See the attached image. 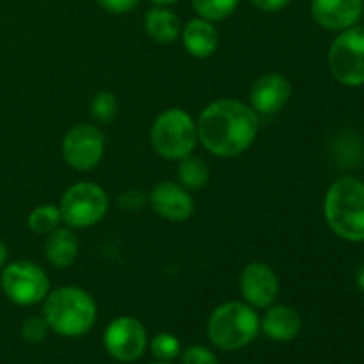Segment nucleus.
<instances>
[{
  "instance_id": "obj_1",
  "label": "nucleus",
  "mask_w": 364,
  "mask_h": 364,
  "mask_svg": "<svg viewBox=\"0 0 364 364\" xmlns=\"http://www.w3.org/2000/svg\"><path fill=\"white\" fill-rule=\"evenodd\" d=\"M198 139L206 151L219 159H233L247 151L259 130V114L240 100L224 98L203 109Z\"/></svg>"
},
{
  "instance_id": "obj_18",
  "label": "nucleus",
  "mask_w": 364,
  "mask_h": 364,
  "mask_svg": "<svg viewBox=\"0 0 364 364\" xmlns=\"http://www.w3.org/2000/svg\"><path fill=\"white\" fill-rule=\"evenodd\" d=\"M144 28L153 41L160 45H171L181 34V21L169 7L156 6L144 16Z\"/></svg>"
},
{
  "instance_id": "obj_9",
  "label": "nucleus",
  "mask_w": 364,
  "mask_h": 364,
  "mask_svg": "<svg viewBox=\"0 0 364 364\" xmlns=\"http://www.w3.org/2000/svg\"><path fill=\"white\" fill-rule=\"evenodd\" d=\"M60 153L71 169L87 173L102 162L105 153V135L96 124L78 123L63 137Z\"/></svg>"
},
{
  "instance_id": "obj_24",
  "label": "nucleus",
  "mask_w": 364,
  "mask_h": 364,
  "mask_svg": "<svg viewBox=\"0 0 364 364\" xmlns=\"http://www.w3.org/2000/svg\"><path fill=\"white\" fill-rule=\"evenodd\" d=\"M20 333H21V338H23L27 343H39V341H43L46 336H48L50 327L48 323H46L45 316L34 315V316H28L27 320H23Z\"/></svg>"
},
{
  "instance_id": "obj_5",
  "label": "nucleus",
  "mask_w": 364,
  "mask_h": 364,
  "mask_svg": "<svg viewBox=\"0 0 364 364\" xmlns=\"http://www.w3.org/2000/svg\"><path fill=\"white\" fill-rule=\"evenodd\" d=\"M198 124L183 109H167L156 116L149 130V142L159 156L166 160H181L192 155L198 144Z\"/></svg>"
},
{
  "instance_id": "obj_10",
  "label": "nucleus",
  "mask_w": 364,
  "mask_h": 364,
  "mask_svg": "<svg viewBox=\"0 0 364 364\" xmlns=\"http://www.w3.org/2000/svg\"><path fill=\"white\" fill-rule=\"evenodd\" d=\"M107 354L119 363H134L148 347V333L141 320L134 316H117L103 333Z\"/></svg>"
},
{
  "instance_id": "obj_12",
  "label": "nucleus",
  "mask_w": 364,
  "mask_h": 364,
  "mask_svg": "<svg viewBox=\"0 0 364 364\" xmlns=\"http://www.w3.org/2000/svg\"><path fill=\"white\" fill-rule=\"evenodd\" d=\"M153 212L171 223H185L196 212V203L185 187L174 181H160L148 194Z\"/></svg>"
},
{
  "instance_id": "obj_15",
  "label": "nucleus",
  "mask_w": 364,
  "mask_h": 364,
  "mask_svg": "<svg viewBox=\"0 0 364 364\" xmlns=\"http://www.w3.org/2000/svg\"><path fill=\"white\" fill-rule=\"evenodd\" d=\"M302 329V318L291 306L277 304L269 306L265 315L259 318V331L267 334L270 340L287 343L295 340Z\"/></svg>"
},
{
  "instance_id": "obj_2",
  "label": "nucleus",
  "mask_w": 364,
  "mask_h": 364,
  "mask_svg": "<svg viewBox=\"0 0 364 364\" xmlns=\"http://www.w3.org/2000/svg\"><path fill=\"white\" fill-rule=\"evenodd\" d=\"M43 316L55 334L78 338L92 329L98 308L95 299L82 288L60 287L50 290L43 301Z\"/></svg>"
},
{
  "instance_id": "obj_16",
  "label": "nucleus",
  "mask_w": 364,
  "mask_h": 364,
  "mask_svg": "<svg viewBox=\"0 0 364 364\" xmlns=\"http://www.w3.org/2000/svg\"><path fill=\"white\" fill-rule=\"evenodd\" d=\"M181 41L188 55L196 59H208L219 46V31L212 21L194 18L181 28Z\"/></svg>"
},
{
  "instance_id": "obj_28",
  "label": "nucleus",
  "mask_w": 364,
  "mask_h": 364,
  "mask_svg": "<svg viewBox=\"0 0 364 364\" xmlns=\"http://www.w3.org/2000/svg\"><path fill=\"white\" fill-rule=\"evenodd\" d=\"M291 0H251V4L255 7H258L259 11H265V13H277V11H283L284 7H288Z\"/></svg>"
},
{
  "instance_id": "obj_26",
  "label": "nucleus",
  "mask_w": 364,
  "mask_h": 364,
  "mask_svg": "<svg viewBox=\"0 0 364 364\" xmlns=\"http://www.w3.org/2000/svg\"><path fill=\"white\" fill-rule=\"evenodd\" d=\"M117 205L124 210H130V212H137L148 205V194H144L142 191L123 192L117 199Z\"/></svg>"
},
{
  "instance_id": "obj_23",
  "label": "nucleus",
  "mask_w": 364,
  "mask_h": 364,
  "mask_svg": "<svg viewBox=\"0 0 364 364\" xmlns=\"http://www.w3.org/2000/svg\"><path fill=\"white\" fill-rule=\"evenodd\" d=\"M149 348H151V354L159 361H173V359H176L180 355L181 343L174 334L160 333L153 338Z\"/></svg>"
},
{
  "instance_id": "obj_29",
  "label": "nucleus",
  "mask_w": 364,
  "mask_h": 364,
  "mask_svg": "<svg viewBox=\"0 0 364 364\" xmlns=\"http://www.w3.org/2000/svg\"><path fill=\"white\" fill-rule=\"evenodd\" d=\"M7 258H9V249H7V245L0 240V270H2L4 265L7 263Z\"/></svg>"
},
{
  "instance_id": "obj_6",
  "label": "nucleus",
  "mask_w": 364,
  "mask_h": 364,
  "mask_svg": "<svg viewBox=\"0 0 364 364\" xmlns=\"http://www.w3.org/2000/svg\"><path fill=\"white\" fill-rule=\"evenodd\" d=\"M63 223L71 230H87L109 212V196L92 181H78L63 194L59 203Z\"/></svg>"
},
{
  "instance_id": "obj_8",
  "label": "nucleus",
  "mask_w": 364,
  "mask_h": 364,
  "mask_svg": "<svg viewBox=\"0 0 364 364\" xmlns=\"http://www.w3.org/2000/svg\"><path fill=\"white\" fill-rule=\"evenodd\" d=\"M331 75L347 87L364 85V27L341 31L329 48Z\"/></svg>"
},
{
  "instance_id": "obj_20",
  "label": "nucleus",
  "mask_w": 364,
  "mask_h": 364,
  "mask_svg": "<svg viewBox=\"0 0 364 364\" xmlns=\"http://www.w3.org/2000/svg\"><path fill=\"white\" fill-rule=\"evenodd\" d=\"M63 217H60L59 206L55 205H39L28 213L27 226L36 235H48L60 226Z\"/></svg>"
},
{
  "instance_id": "obj_27",
  "label": "nucleus",
  "mask_w": 364,
  "mask_h": 364,
  "mask_svg": "<svg viewBox=\"0 0 364 364\" xmlns=\"http://www.w3.org/2000/svg\"><path fill=\"white\" fill-rule=\"evenodd\" d=\"M139 2H141V0H96V4H98L102 9L114 14L132 13V11L139 6Z\"/></svg>"
},
{
  "instance_id": "obj_13",
  "label": "nucleus",
  "mask_w": 364,
  "mask_h": 364,
  "mask_svg": "<svg viewBox=\"0 0 364 364\" xmlns=\"http://www.w3.org/2000/svg\"><path fill=\"white\" fill-rule=\"evenodd\" d=\"M290 96L291 84L284 75L265 73L252 84L249 102L256 112L270 116V114H276L284 109Z\"/></svg>"
},
{
  "instance_id": "obj_17",
  "label": "nucleus",
  "mask_w": 364,
  "mask_h": 364,
  "mask_svg": "<svg viewBox=\"0 0 364 364\" xmlns=\"http://www.w3.org/2000/svg\"><path fill=\"white\" fill-rule=\"evenodd\" d=\"M80 244H78L77 235L71 228H57L52 233L46 235L45 240V256L46 262L55 269L64 270L70 269L78 258Z\"/></svg>"
},
{
  "instance_id": "obj_19",
  "label": "nucleus",
  "mask_w": 364,
  "mask_h": 364,
  "mask_svg": "<svg viewBox=\"0 0 364 364\" xmlns=\"http://www.w3.org/2000/svg\"><path fill=\"white\" fill-rule=\"evenodd\" d=\"M176 176L181 187L187 191H199V188L206 187L210 180V169L208 164L199 156H185V159L178 160Z\"/></svg>"
},
{
  "instance_id": "obj_4",
  "label": "nucleus",
  "mask_w": 364,
  "mask_h": 364,
  "mask_svg": "<svg viewBox=\"0 0 364 364\" xmlns=\"http://www.w3.org/2000/svg\"><path fill=\"white\" fill-rule=\"evenodd\" d=\"M259 333V316L247 302L230 301L217 306L208 318L206 334L217 348L226 352L247 347Z\"/></svg>"
},
{
  "instance_id": "obj_14",
  "label": "nucleus",
  "mask_w": 364,
  "mask_h": 364,
  "mask_svg": "<svg viewBox=\"0 0 364 364\" xmlns=\"http://www.w3.org/2000/svg\"><path fill=\"white\" fill-rule=\"evenodd\" d=\"M363 14V0H313L311 16L326 31L341 32L354 27Z\"/></svg>"
},
{
  "instance_id": "obj_21",
  "label": "nucleus",
  "mask_w": 364,
  "mask_h": 364,
  "mask_svg": "<svg viewBox=\"0 0 364 364\" xmlns=\"http://www.w3.org/2000/svg\"><path fill=\"white\" fill-rule=\"evenodd\" d=\"M240 0H192V7L199 18L212 21H223L237 11Z\"/></svg>"
},
{
  "instance_id": "obj_32",
  "label": "nucleus",
  "mask_w": 364,
  "mask_h": 364,
  "mask_svg": "<svg viewBox=\"0 0 364 364\" xmlns=\"http://www.w3.org/2000/svg\"><path fill=\"white\" fill-rule=\"evenodd\" d=\"M149 364H173V361H155V363H149Z\"/></svg>"
},
{
  "instance_id": "obj_3",
  "label": "nucleus",
  "mask_w": 364,
  "mask_h": 364,
  "mask_svg": "<svg viewBox=\"0 0 364 364\" xmlns=\"http://www.w3.org/2000/svg\"><path fill=\"white\" fill-rule=\"evenodd\" d=\"M323 217L336 237L347 242H364V183L343 176L333 181L323 199Z\"/></svg>"
},
{
  "instance_id": "obj_25",
  "label": "nucleus",
  "mask_w": 364,
  "mask_h": 364,
  "mask_svg": "<svg viewBox=\"0 0 364 364\" xmlns=\"http://www.w3.org/2000/svg\"><path fill=\"white\" fill-rule=\"evenodd\" d=\"M181 364H219V359L210 348L203 345H191L183 350Z\"/></svg>"
},
{
  "instance_id": "obj_11",
  "label": "nucleus",
  "mask_w": 364,
  "mask_h": 364,
  "mask_svg": "<svg viewBox=\"0 0 364 364\" xmlns=\"http://www.w3.org/2000/svg\"><path fill=\"white\" fill-rule=\"evenodd\" d=\"M244 301L252 308L267 309L279 295V277L267 263L252 262L242 269L238 279Z\"/></svg>"
},
{
  "instance_id": "obj_22",
  "label": "nucleus",
  "mask_w": 364,
  "mask_h": 364,
  "mask_svg": "<svg viewBox=\"0 0 364 364\" xmlns=\"http://www.w3.org/2000/svg\"><path fill=\"white\" fill-rule=\"evenodd\" d=\"M117 109V98L114 92L110 91H100L92 96L91 100V114L98 123H110L116 117Z\"/></svg>"
},
{
  "instance_id": "obj_31",
  "label": "nucleus",
  "mask_w": 364,
  "mask_h": 364,
  "mask_svg": "<svg viewBox=\"0 0 364 364\" xmlns=\"http://www.w3.org/2000/svg\"><path fill=\"white\" fill-rule=\"evenodd\" d=\"M358 284H359V288L364 291V265H361V269L358 270Z\"/></svg>"
},
{
  "instance_id": "obj_7",
  "label": "nucleus",
  "mask_w": 364,
  "mask_h": 364,
  "mask_svg": "<svg viewBox=\"0 0 364 364\" xmlns=\"http://www.w3.org/2000/svg\"><path fill=\"white\" fill-rule=\"evenodd\" d=\"M0 288L16 306H36L50 291L48 274L34 262L18 259L6 263L0 272Z\"/></svg>"
},
{
  "instance_id": "obj_30",
  "label": "nucleus",
  "mask_w": 364,
  "mask_h": 364,
  "mask_svg": "<svg viewBox=\"0 0 364 364\" xmlns=\"http://www.w3.org/2000/svg\"><path fill=\"white\" fill-rule=\"evenodd\" d=\"M149 2H153L155 6H162V7H169L173 6V4H178L180 0H149Z\"/></svg>"
}]
</instances>
